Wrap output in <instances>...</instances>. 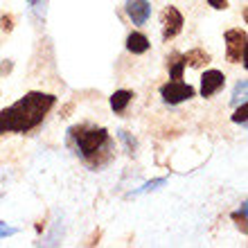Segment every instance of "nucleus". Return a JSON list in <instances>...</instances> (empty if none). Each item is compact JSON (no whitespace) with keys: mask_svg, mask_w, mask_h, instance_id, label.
Wrapping results in <instances>:
<instances>
[{"mask_svg":"<svg viewBox=\"0 0 248 248\" xmlns=\"http://www.w3.org/2000/svg\"><path fill=\"white\" fill-rule=\"evenodd\" d=\"M194 95H196L194 86L185 84L181 79H171V81L160 86V97H163L165 104H171V106L181 104V102H187V99H192Z\"/></svg>","mask_w":248,"mask_h":248,"instance_id":"20e7f679","label":"nucleus"},{"mask_svg":"<svg viewBox=\"0 0 248 248\" xmlns=\"http://www.w3.org/2000/svg\"><path fill=\"white\" fill-rule=\"evenodd\" d=\"M68 144L79 156V160L95 171L106 167L115 156V144L106 126L75 124L68 129Z\"/></svg>","mask_w":248,"mask_h":248,"instance_id":"f03ea898","label":"nucleus"},{"mask_svg":"<svg viewBox=\"0 0 248 248\" xmlns=\"http://www.w3.org/2000/svg\"><path fill=\"white\" fill-rule=\"evenodd\" d=\"M160 23H163V41H171L174 36L181 34L185 18L174 5H167L163 9V14H160Z\"/></svg>","mask_w":248,"mask_h":248,"instance_id":"39448f33","label":"nucleus"},{"mask_svg":"<svg viewBox=\"0 0 248 248\" xmlns=\"http://www.w3.org/2000/svg\"><path fill=\"white\" fill-rule=\"evenodd\" d=\"M9 70H12V61H7V63L0 65V75H5V72H9Z\"/></svg>","mask_w":248,"mask_h":248,"instance_id":"6ab92c4d","label":"nucleus"},{"mask_svg":"<svg viewBox=\"0 0 248 248\" xmlns=\"http://www.w3.org/2000/svg\"><path fill=\"white\" fill-rule=\"evenodd\" d=\"M223 39H226V59L230 63H246L244 57H246V39L248 34L246 30L242 27H232L228 32L223 34Z\"/></svg>","mask_w":248,"mask_h":248,"instance_id":"7ed1b4c3","label":"nucleus"},{"mask_svg":"<svg viewBox=\"0 0 248 248\" xmlns=\"http://www.w3.org/2000/svg\"><path fill=\"white\" fill-rule=\"evenodd\" d=\"M167 70H170V77L171 79H183V72H185L183 54L171 52L170 57H167Z\"/></svg>","mask_w":248,"mask_h":248,"instance_id":"9b49d317","label":"nucleus"},{"mask_svg":"<svg viewBox=\"0 0 248 248\" xmlns=\"http://www.w3.org/2000/svg\"><path fill=\"white\" fill-rule=\"evenodd\" d=\"M183 61H185V68L199 70L203 65H208L210 61H212V57H210V52H205L203 47H194V50H189L187 54H183Z\"/></svg>","mask_w":248,"mask_h":248,"instance_id":"6e6552de","label":"nucleus"},{"mask_svg":"<svg viewBox=\"0 0 248 248\" xmlns=\"http://www.w3.org/2000/svg\"><path fill=\"white\" fill-rule=\"evenodd\" d=\"M232 221L242 228V232L246 235V203H242V208L237 210V212H232Z\"/></svg>","mask_w":248,"mask_h":248,"instance_id":"ddd939ff","label":"nucleus"},{"mask_svg":"<svg viewBox=\"0 0 248 248\" xmlns=\"http://www.w3.org/2000/svg\"><path fill=\"white\" fill-rule=\"evenodd\" d=\"M246 113H248V104L242 102V106H239V108L235 111V115H232V122L235 124H246V120H248Z\"/></svg>","mask_w":248,"mask_h":248,"instance_id":"4468645a","label":"nucleus"},{"mask_svg":"<svg viewBox=\"0 0 248 248\" xmlns=\"http://www.w3.org/2000/svg\"><path fill=\"white\" fill-rule=\"evenodd\" d=\"M27 2H30V5H36V2H39V0H27Z\"/></svg>","mask_w":248,"mask_h":248,"instance_id":"aec40b11","label":"nucleus"},{"mask_svg":"<svg viewBox=\"0 0 248 248\" xmlns=\"http://www.w3.org/2000/svg\"><path fill=\"white\" fill-rule=\"evenodd\" d=\"M158 185H165V178H156V181H151V183H144L142 187L138 189L136 194H142V192H149V189H156Z\"/></svg>","mask_w":248,"mask_h":248,"instance_id":"dca6fc26","label":"nucleus"},{"mask_svg":"<svg viewBox=\"0 0 248 248\" xmlns=\"http://www.w3.org/2000/svg\"><path fill=\"white\" fill-rule=\"evenodd\" d=\"M16 232H18L16 228H9L7 223L0 221V239H2V237H12V235H16Z\"/></svg>","mask_w":248,"mask_h":248,"instance_id":"f3484780","label":"nucleus"},{"mask_svg":"<svg viewBox=\"0 0 248 248\" xmlns=\"http://www.w3.org/2000/svg\"><path fill=\"white\" fill-rule=\"evenodd\" d=\"M149 47H151V43L142 32H131L129 36H126V50H129L131 54H144Z\"/></svg>","mask_w":248,"mask_h":248,"instance_id":"1a4fd4ad","label":"nucleus"},{"mask_svg":"<svg viewBox=\"0 0 248 248\" xmlns=\"http://www.w3.org/2000/svg\"><path fill=\"white\" fill-rule=\"evenodd\" d=\"M54 104H57V95L52 93L32 91L23 95L18 102L0 111V136H7V133L25 136L34 131L39 124H43Z\"/></svg>","mask_w":248,"mask_h":248,"instance_id":"f257e3e1","label":"nucleus"},{"mask_svg":"<svg viewBox=\"0 0 248 248\" xmlns=\"http://www.w3.org/2000/svg\"><path fill=\"white\" fill-rule=\"evenodd\" d=\"M246 88H248V84H246V79H242L239 84L235 86V93H232V104H242V102H246Z\"/></svg>","mask_w":248,"mask_h":248,"instance_id":"f8f14e48","label":"nucleus"},{"mask_svg":"<svg viewBox=\"0 0 248 248\" xmlns=\"http://www.w3.org/2000/svg\"><path fill=\"white\" fill-rule=\"evenodd\" d=\"M124 12H126V16L131 18L133 25H144L151 16V5L147 0H126Z\"/></svg>","mask_w":248,"mask_h":248,"instance_id":"0eeeda50","label":"nucleus"},{"mask_svg":"<svg viewBox=\"0 0 248 248\" xmlns=\"http://www.w3.org/2000/svg\"><path fill=\"white\" fill-rule=\"evenodd\" d=\"M133 97H136V95H133V91H126V88L115 91L111 95V108L115 113H124V111H126V106L133 102Z\"/></svg>","mask_w":248,"mask_h":248,"instance_id":"9d476101","label":"nucleus"},{"mask_svg":"<svg viewBox=\"0 0 248 248\" xmlns=\"http://www.w3.org/2000/svg\"><path fill=\"white\" fill-rule=\"evenodd\" d=\"M0 30H2V32H12L14 30V16H9V14H7V16H0Z\"/></svg>","mask_w":248,"mask_h":248,"instance_id":"2eb2a0df","label":"nucleus"},{"mask_svg":"<svg viewBox=\"0 0 248 248\" xmlns=\"http://www.w3.org/2000/svg\"><path fill=\"white\" fill-rule=\"evenodd\" d=\"M208 5L212 7V9H228V0H208Z\"/></svg>","mask_w":248,"mask_h":248,"instance_id":"a211bd4d","label":"nucleus"},{"mask_svg":"<svg viewBox=\"0 0 248 248\" xmlns=\"http://www.w3.org/2000/svg\"><path fill=\"white\" fill-rule=\"evenodd\" d=\"M226 86V75L221 70H205L201 77V97L210 99Z\"/></svg>","mask_w":248,"mask_h":248,"instance_id":"423d86ee","label":"nucleus"}]
</instances>
